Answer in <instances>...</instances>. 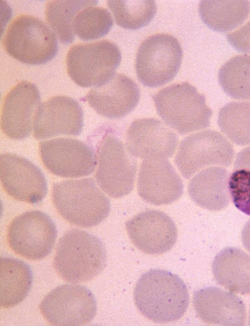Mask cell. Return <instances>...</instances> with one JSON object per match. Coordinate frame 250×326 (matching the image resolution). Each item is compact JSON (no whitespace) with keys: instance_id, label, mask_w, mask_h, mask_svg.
<instances>
[{"instance_id":"24","label":"cell","mask_w":250,"mask_h":326,"mask_svg":"<svg viewBox=\"0 0 250 326\" xmlns=\"http://www.w3.org/2000/svg\"><path fill=\"white\" fill-rule=\"evenodd\" d=\"M250 12L248 0H202L199 4V13L203 22L218 32H226L239 26Z\"/></svg>"},{"instance_id":"19","label":"cell","mask_w":250,"mask_h":326,"mask_svg":"<svg viewBox=\"0 0 250 326\" xmlns=\"http://www.w3.org/2000/svg\"><path fill=\"white\" fill-rule=\"evenodd\" d=\"M140 96L136 83L125 75L117 73L104 85L93 87L87 94L86 100L100 115L115 119L134 109Z\"/></svg>"},{"instance_id":"20","label":"cell","mask_w":250,"mask_h":326,"mask_svg":"<svg viewBox=\"0 0 250 326\" xmlns=\"http://www.w3.org/2000/svg\"><path fill=\"white\" fill-rule=\"evenodd\" d=\"M194 309L200 319L210 324L243 326L246 307L241 298L216 287H207L193 294Z\"/></svg>"},{"instance_id":"5","label":"cell","mask_w":250,"mask_h":326,"mask_svg":"<svg viewBox=\"0 0 250 326\" xmlns=\"http://www.w3.org/2000/svg\"><path fill=\"white\" fill-rule=\"evenodd\" d=\"M6 52L19 61L30 65L44 64L58 52V41L44 22L32 15L22 14L9 24L3 39Z\"/></svg>"},{"instance_id":"31","label":"cell","mask_w":250,"mask_h":326,"mask_svg":"<svg viewBox=\"0 0 250 326\" xmlns=\"http://www.w3.org/2000/svg\"><path fill=\"white\" fill-rule=\"evenodd\" d=\"M227 39L237 51L250 53V21L238 30L227 34Z\"/></svg>"},{"instance_id":"22","label":"cell","mask_w":250,"mask_h":326,"mask_svg":"<svg viewBox=\"0 0 250 326\" xmlns=\"http://www.w3.org/2000/svg\"><path fill=\"white\" fill-rule=\"evenodd\" d=\"M212 270L216 281L229 291L250 294V256L240 249L227 247L215 257Z\"/></svg>"},{"instance_id":"2","label":"cell","mask_w":250,"mask_h":326,"mask_svg":"<svg viewBox=\"0 0 250 326\" xmlns=\"http://www.w3.org/2000/svg\"><path fill=\"white\" fill-rule=\"evenodd\" d=\"M106 251L102 241L85 231L73 229L60 239L53 266L64 280L77 283L90 281L106 264Z\"/></svg>"},{"instance_id":"7","label":"cell","mask_w":250,"mask_h":326,"mask_svg":"<svg viewBox=\"0 0 250 326\" xmlns=\"http://www.w3.org/2000/svg\"><path fill=\"white\" fill-rule=\"evenodd\" d=\"M182 56L181 45L173 36L159 33L148 37L136 54L135 69L139 81L149 87L169 82L180 69Z\"/></svg>"},{"instance_id":"14","label":"cell","mask_w":250,"mask_h":326,"mask_svg":"<svg viewBox=\"0 0 250 326\" xmlns=\"http://www.w3.org/2000/svg\"><path fill=\"white\" fill-rule=\"evenodd\" d=\"M41 102L40 92L34 84L21 81L14 86L4 100L1 117L2 131L15 140L29 136Z\"/></svg>"},{"instance_id":"3","label":"cell","mask_w":250,"mask_h":326,"mask_svg":"<svg viewBox=\"0 0 250 326\" xmlns=\"http://www.w3.org/2000/svg\"><path fill=\"white\" fill-rule=\"evenodd\" d=\"M52 200L62 217L70 223L88 228L98 225L108 216L109 199L92 178L54 183Z\"/></svg>"},{"instance_id":"6","label":"cell","mask_w":250,"mask_h":326,"mask_svg":"<svg viewBox=\"0 0 250 326\" xmlns=\"http://www.w3.org/2000/svg\"><path fill=\"white\" fill-rule=\"evenodd\" d=\"M121 60L119 47L108 40L79 43L73 45L67 52V73L81 87H99L113 77Z\"/></svg>"},{"instance_id":"23","label":"cell","mask_w":250,"mask_h":326,"mask_svg":"<svg viewBox=\"0 0 250 326\" xmlns=\"http://www.w3.org/2000/svg\"><path fill=\"white\" fill-rule=\"evenodd\" d=\"M0 304L14 307L28 296L33 282V272L26 262L17 259L1 258Z\"/></svg>"},{"instance_id":"32","label":"cell","mask_w":250,"mask_h":326,"mask_svg":"<svg viewBox=\"0 0 250 326\" xmlns=\"http://www.w3.org/2000/svg\"><path fill=\"white\" fill-rule=\"evenodd\" d=\"M240 168L250 169V147L242 150L236 155L233 169Z\"/></svg>"},{"instance_id":"1","label":"cell","mask_w":250,"mask_h":326,"mask_svg":"<svg viewBox=\"0 0 250 326\" xmlns=\"http://www.w3.org/2000/svg\"><path fill=\"white\" fill-rule=\"evenodd\" d=\"M134 299L140 312L157 323L180 319L189 304L188 288L176 274L163 269H152L138 280Z\"/></svg>"},{"instance_id":"15","label":"cell","mask_w":250,"mask_h":326,"mask_svg":"<svg viewBox=\"0 0 250 326\" xmlns=\"http://www.w3.org/2000/svg\"><path fill=\"white\" fill-rule=\"evenodd\" d=\"M125 227L134 245L148 254H161L170 250L177 238L173 220L159 210H148L127 220Z\"/></svg>"},{"instance_id":"17","label":"cell","mask_w":250,"mask_h":326,"mask_svg":"<svg viewBox=\"0 0 250 326\" xmlns=\"http://www.w3.org/2000/svg\"><path fill=\"white\" fill-rule=\"evenodd\" d=\"M139 196L155 205L169 204L178 200L184 192L183 181L166 159L144 160L137 181Z\"/></svg>"},{"instance_id":"4","label":"cell","mask_w":250,"mask_h":326,"mask_svg":"<svg viewBox=\"0 0 250 326\" xmlns=\"http://www.w3.org/2000/svg\"><path fill=\"white\" fill-rule=\"evenodd\" d=\"M153 99L159 116L180 134H186L210 126L212 111L205 96L188 82L165 87Z\"/></svg>"},{"instance_id":"28","label":"cell","mask_w":250,"mask_h":326,"mask_svg":"<svg viewBox=\"0 0 250 326\" xmlns=\"http://www.w3.org/2000/svg\"><path fill=\"white\" fill-rule=\"evenodd\" d=\"M107 4L117 24L131 30L147 25L157 11L154 0H108Z\"/></svg>"},{"instance_id":"34","label":"cell","mask_w":250,"mask_h":326,"mask_svg":"<svg viewBox=\"0 0 250 326\" xmlns=\"http://www.w3.org/2000/svg\"><path fill=\"white\" fill-rule=\"evenodd\" d=\"M249 325L250 326V308L249 311Z\"/></svg>"},{"instance_id":"33","label":"cell","mask_w":250,"mask_h":326,"mask_svg":"<svg viewBox=\"0 0 250 326\" xmlns=\"http://www.w3.org/2000/svg\"><path fill=\"white\" fill-rule=\"evenodd\" d=\"M241 238L244 247L250 253V219L242 229Z\"/></svg>"},{"instance_id":"8","label":"cell","mask_w":250,"mask_h":326,"mask_svg":"<svg viewBox=\"0 0 250 326\" xmlns=\"http://www.w3.org/2000/svg\"><path fill=\"white\" fill-rule=\"evenodd\" d=\"M41 312L50 324L78 326L91 322L97 312V302L86 287L64 284L52 290L39 305Z\"/></svg>"},{"instance_id":"12","label":"cell","mask_w":250,"mask_h":326,"mask_svg":"<svg viewBox=\"0 0 250 326\" xmlns=\"http://www.w3.org/2000/svg\"><path fill=\"white\" fill-rule=\"evenodd\" d=\"M42 161L52 174L76 178L92 174L97 165L96 154L89 145L69 138H58L40 143Z\"/></svg>"},{"instance_id":"18","label":"cell","mask_w":250,"mask_h":326,"mask_svg":"<svg viewBox=\"0 0 250 326\" xmlns=\"http://www.w3.org/2000/svg\"><path fill=\"white\" fill-rule=\"evenodd\" d=\"M177 142L176 134L154 118L136 120L127 132V150L134 156L146 160L172 156Z\"/></svg>"},{"instance_id":"13","label":"cell","mask_w":250,"mask_h":326,"mask_svg":"<svg viewBox=\"0 0 250 326\" xmlns=\"http://www.w3.org/2000/svg\"><path fill=\"white\" fill-rule=\"evenodd\" d=\"M0 176L7 193L19 201L38 204L47 194V184L43 174L23 157L10 153L1 154Z\"/></svg>"},{"instance_id":"11","label":"cell","mask_w":250,"mask_h":326,"mask_svg":"<svg viewBox=\"0 0 250 326\" xmlns=\"http://www.w3.org/2000/svg\"><path fill=\"white\" fill-rule=\"evenodd\" d=\"M137 160L126 147L116 137L108 135L98 150L96 179L101 189L113 198L129 194L133 190Z\"/></svg>"},{"instance_id":"16","label":"cell","mask_w":250,"mask_h":326,"mask_svg":"<svg viewBox=\"0 0 250 326\" xmlns=\"http://www.w3.org/2000/svg\"><path fill=\"white\" fill-rule=\"evenodd\" d=\"M83 126V113L78 102L67 96H57L41 104L35 119L33 135L37 139L79 135Z\"/></svg>"},{"instance_id":"21","label":"cell","mask_w":250,"mask_h":326,"mask_svg":"<svg viewBox=\"0 0 250 326\" xmlns=\"http://www.w3.org/2000/svg\"><path fill=\"white\" fill-rule=\"evenodd\" d=\"M228 171L221 166L206 168L190 180L188 193L199 206L210 211H219L229 203Z\"/></svg>"},{"instance_id":"26","label":"cell","mask_w":250,"mask_h":326,"mask_svg":"<svg viewBox=\"0 0 250 326\" xmlns=\"http://www.w3.org/2000/svg\"><path fill=\"white\" fill-rule=\"evenodd\" d=\"M217 122L221 130L233 143L250 145V101L227 104L220 110Z\"/></svg>"},{"instance_id":"25","label":"cell","mask_w":250,"mask_h":326,"mask_svg":"<svg viewBox=\"0 0 250 326\" xmlns=\"http://www.w3.org/2000/svg\"><path fill=\"white\" fill-rule=\"evenodd\" d=\"M97 3L96 0H49L45 7L46 20L60 41L68 44L75 38L73 24L78 13Z\"/></svg>"},{"instance_id":"30","label":"cell","mask_w":250,"mask_h":326,"mask_svg":"<svg viewBox=\"0 0 250 326\" xmlns=\"http://www.w3.org/2000/svg\"><path fill=\"white\" fill-rule=\"evenodd\" d=\"M228 188L235 206L250 216V169L234 170L229 177Z\"/></svg>"},{"instance_id":"10","label":"cell","mask_w":250,"mask_h":326,"mask_svg":"<svg viewBox=\"0 0 250 326\" xmlns=\"http://www.w3.org/2000/svg\"><path fill=\"white\" fill-rule=\"evenodd\" d=\"M57 236L56 225L46 213L38 210L16 217L8 230L7 240L12 250L32 260L46 257L52 251Z\"/></svg>"},{"instance_id":"27","label":"cell","mask_w":250,"mask_h":326,"mask_svg":"<svg viewBox=\"0 0 250 326\" xmlns=\"http://www.w3.org/2000/svg\"><path fill=\"white\" fill-rule=\"evenodd\" d=\"M219 84L230 97L237 100L250 99V55L236 56L219 71Z\"/></svg>"},{"instance_id":"9","label":"cell","mask_w":250,"mask_h":326,"mask_svg":"<svg viewBox=\"0 0 250 326\" xmlns=\"http://www.w3.org/2000/svg\"><path fill=\"white\" fill-rule=\"evenodd\" d=\"M234 155L233 147L225 137L217 131L207 130L181 141L175 162L184 177L188 179L209 166L229 167Z\"/></svg>"},{"instance_id":"29","label":"cell","mask_w":250,"mask_h":326,"mask_svg":"<svg viewBox=\"0 0 250 326\" xmlns=\"http://www.w3.org/2000/svg\"><path fill=\"white\" fill-rule=\"evenodd\" d=\"M113 25V19L108 11L95 5L82 9L74 20L75 35L84 41L101 38L106 35Z\"/></svg>"}]
</instances>
